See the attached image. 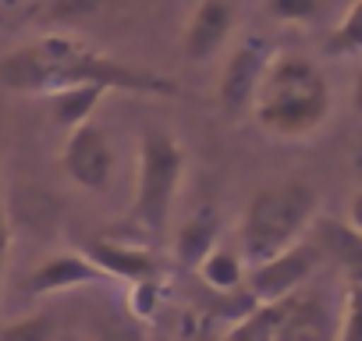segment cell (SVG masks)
<instances>
[{
	"instance_id": "11",
	"label": "cell",
	"mask_w": 362,
	"mask_h": 341,
	"mask_svg": "<svg viewBox=\"0 0 362 341\" xmlns=\"http://www.w3.org/2000/svg\"><path fill=\"white\" fill-rule=\"evenodd\" d=\"M86 256L110 277V281H128V284H139V281H156L160 274V263L153 253L146 249H135L128 242H117V238H96Z\"/></svg>"
},
{
	"instance_id": "13",
	"label": "cell",
	"mask_w": 362,
	"mask_h": 341,
	"mask_svg": "<svg viewBox=\"0 0 362 341\" xmlns=\"http://www.w3.org/2000/svg\"><path fill=\"white\" fill-rule=\"evenodd\" d=\"M316 249L323 256H337L341 267L348 270V281L358 277V267H362V238H358V228L351 224H341V221H320L316 228Z\"/></svg>"
},
{
	"instance_id": "23",
	"label": "cell",
	"mask_w": 362,
	"mask_h": 341,
	"mask_svg": "<svg viewBox=\"0 0 362 341\" xmlns=\"http://www.w3.org/2000/svg\"><path fill=\"white\" fill-rule=\"evenodd\" d=\"M8 253H11V221L4 207V189H0V284H4V270H8Z\"/></svg>"
},
{
	"instance_id": "3",
	"label": "cell",
	"mask_w": 362,
	"mask_h": 341,
	"mask_svg": "<svg viewBox=\"0 0 362 341\" xmlns=\"http://www.w3.org/2000/svg\"><path fill=\"white\" fill-rule=\"evenodd\" d=\"M316 203L320 196L305 182H281V185L259 189L242 214V228H238L242 256L249 263H263L284 253L288 245H295L313 224Z\"/></svg>"
},
{
	"instance_id": "1",
	"label": "cell",
	"mask_w": 362,
	"mask_h": 341,
	"mask_svg": "<svg viewBox=\"0 0 362 341\" xmlns=\"http://www.w3.org/2000/svg\"><path fill=\"white\" fill-rule=\"evenodd\" d=\"M75 86H103L107 93L124 89V93H146V96H185V89L177 82L128 68L71 36H47L40 43L11 50L0 61V89L8 93L50 96Z\"/></svg>"
},
{
	"instance_id": "14",
	"label": "cell",
	"mask_w": 362,
	"mask_h": 341,
	"mask_svg": "<svg viewBox=\"0 0 362 341\" xmlns=\"http://www.w3.org/2000/svg\"><path fill=\"white\" fill-rule=\"evenodd\" d=\"M107 89L103 86H75V89H61V93H50V110H54V121L61 128H78L86 121H93L96 107L103 103Z\"/></svg>"
},
{
	"instance_id": "9",
	"label": "cell",
	"mask_w": 362,
	"mask_h": 341,
	"mask_svg": "<svg viewBox=\"0 0 362 341\" xmlns=\"http://www.w3.org/2000/svg\"><path fill=\"white\" fill-rule=\"evenodd\" d=\"M93 284H110V277L86 256V253H54L50 260H43L33 277H29V295H61L71 288H93Z\"/></svg>"
},
{
	"instance_id": "19",
	"label": "cell",
	"mask_w": 362,
	"mask_h": 341,
	"mask_svg": "<svg viewBox=\"0 0 362 341\" xmlns=\"http://www.w3.org/2000/svg\"><path fill=\"white\" fill-rule=\"evenodd\" d=\"M0 341H54L50 316H22L11 323H0Z\"/></svg>"
},
{
	"instance_id": "2",
	"label": "cell",
	"mask_w": 362,
	"mask_h": 341,
	"mask_svg": "<svg viewBox=\"0 0 362 341\" xmlns=\"http://www.w3.org/2000/svg\"><path fill=\"white\" fill-rule=\"evenodd\" d=\"M330 107H334V96L323 71L305 57L281 54V57H270L267 64L252 114L270 135L302 139L327 121Z\"/></svg>"
},
{
	"instance_id": "18",
	"label": "cell",
	"mask_w": 362,
	"mask_h": 341,
	"mask_svg": "<svg viewBox=\"0 0 362 341\" xmlns=\"http://www.w3.org/2000/svg\"><path fill=\"white\" fill-rule=\"evenodd\" d=\"M93 341H149V330H146V323H139L135 316L114 313V316H103V320L93 327Z\"/></svg>"
},
{
	"instance_id": "16",
	"label": "cell",
	"mask_w": 362,
	"mask_h": 341,
	"mask_svg": "<svg viewBox=\"0 0 362 341\" xmlns=\"http://www.w3.org/2000/svg\"><path fill=\"white\" fill-rule=\"evenodd\" d=\"M199 277L210 284V288H217V291H235V288H242V277H245V263L231 253V249H214V253H206L203 260H199Z\"/></svg>"
},
{
	"instance_id": "7",
	"label": "cell",
	"mask_w": 362,
	"mask_h": 341,
	"mask_svg": "<svg viewBox=\"0 0 362 341\" xmlns=\"http://www.w3.org/2000/svg\"><path fill=\"white\" fill-rule=\"evenodd\" d=\"M61 163L68 170V178L86 189V192H103L114 178V149H110V135L96 125L86 121L78 128L68 132V142L61 149Z\"/></svg>"
},
{
	"instance_id": "12",
	"label": "cell",
	"mask_w": 362,
	"mask_h": 341,
	"mask_svg": "<svg viewBox=\"0 0 362 341\" xmlns=\"http://www.w3.org/2000/svg\"><path fill=\"white\" fill-rule=\"evenodd\" d=\"M217 238H221V221H217V214L210 207H203L199 214H192L185 224L174 231V256H177V263L199 267V260L217 249Z\"/></svg>"
},
{
	"instance_id": "10",
	"label": "cell",
	"mask_w": 362,
	"mask_h": 341,
	"mask_svg": "<svg viewBox=\"0 0 362 341\" xmlns=\"http://www.w3.org/2000/svg\"><path fill=\"white\" fill-rule=\"evenodd\" d=\"M334 309L316 291H295L274 341H334Z\"/></svg>"
},
{
	"instance_id": "21",
	"label": "cell",
	"mask_w": 362,
	"mask_h": 341,
	"mask_svg": "<svg viewBox=\"0 0 362 341\" xmlns=\"http://www.w3.org/2000/svg\"><path fill=\"white\" fill-rule=\"evenodd\" d=\"M156 309H160V284H156V281H139V284H132L128 316H135L139 323H146Z\"/></svg>"
},
{
	"instance_id": "15",
	"label": "cell",
	"mask_w": 362,
	"mask_h": 341,
	"mask_svg": "<svg viewBox=\"0 0 362 341\" xmlns=\"http://www.w3.org/2000/svg\"><path fill=\"white\" fill-rule=\"evenodd\" d=\"M288 302L291 299H281V302H267V306H256L249 316H242L231 334L224 341H274L277 330H281V320L288 313Z\"/></svg>"
},
{
	"instance_id": "20",
	"label": "cell",
	"mask_w": 362,
	"mask_h": 341,
	"mask_svg": "<svg viewBox=\"0 0 362 341\" xmlns=\"http://www.w3.org/2000/svg\"><path fill=\"white\" fill-rule=\"evenodd\" d=\"M334 341H358V288H355V281H348L344 302L334 316Z\"/></svg>"
},
{
	"instance_id": "4",
	"label": "cell",
	"mask_w": 362,
	"mask_h": 341,
	"mask_svg": "<svg viewBox=\"0 0 362 341\" xmlns=\"http://www.w3.org/2000/svg\"><path fill=\"white\" fill-rule=\"evenodd\" d=\"M185 153L167 128H146L139 139V170H135V221L149 238H160L170 224V210L181 189Z\"/></svg>"
},
{
	"instance_id": "6",
	"label": "cell",
	"mask_w": 362,
	"mask_h": 341,
	"mask_svg": "<svg viewBox=\"0 0 362 341\" xmlns=\"http://www.w3.org/2000/svg\"><path fill=\"white\" fill-rule=\"evenodd\" d=\"M270 57L274 50L267 47V40H245L228 54L224 71H221V89H217V100L228 121H238L252 110Z\"/></svg>"
},
{
	"instance_id": "8",
	"label": "cell",
	"mask_w": 362,
	"mask_h": 341,
	"mask_svg": "<svg viewBox=\"0 0 362 341\" xmlns=\"http://www.w3.org/2000/svg\"><path fill=\"white\" fill-rule=\"evenodd\" d=\"M235 33V8L231 0H199L192 18L181 33V50L192 64H210L224 54L228 40Z\"/></svg>"
},
{
	"instance_id": "24",
	"label": "cell",
	"mask_w": 362,
	"mask_h": 341,
	"mask_svg": "<svg viewBox=\"0 0 362 341\" xmlns=\"http://www.w3.org/2000/svg\"><path fill=\"white\" fill-rule=\"evenodd\" d=\"M210 341H224V337H210Z\"/></svg>"
},
{
	"instance_id": "22",
	"label": "cell",
	"mask_w": 362,
	"mask_h": 341,
	"mask_svg": "<svg viewBox=\"0 0 362 341\" xmlns=\"http://www.w3.org/2000/svg\"><path fill=\"white\" fill-rule=\"evenodd\" d=\"M323 0H267V11L277 22H309Z\"/></svg>"
},
{
	"instance_id": "5",
	"label": "cell",
	"mask_w": 362,
	"mask_h": 341,
	"mask_svg": "<svg viewBox=\"0 0 362 341\" xmlns=\"http://www.w3.org/2000/svg\"><path fill=\"white\" fill-rule=\"evenodd\" d=\"M320 263H323V253L316 249V242L298 238L284 253H277L263 263H252L249 277H242V281H245L249 299L256 306H267V302H281V299H291L295 291H302V284L316 274Z\"/></svg>"
},
{
	"instance_id": "17",
	"label": "cell",
	"mask_w": 362,
	"mask_h": 341,
	"mask_svg": "<svg viewBox=\"0 0 362 341\" xmlns=\"http://www.w3.org/2000/svg\"><path fill=\"white\" fill-rule=\"evenodd\" d=\"M327 50L337 57H358L362 50V0H351V8L344 11L341 25L334 29V36L327 40Z\"/></svg>"
}]
</instances>
